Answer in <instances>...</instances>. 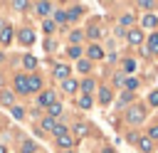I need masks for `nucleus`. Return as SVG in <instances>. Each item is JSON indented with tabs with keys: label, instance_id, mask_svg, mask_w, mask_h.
<instances>
[{
	"label": "nucleus",
	"instance_id": "nucleus-1",
	"mask_svg": "<svg viewBox=\"0 0 158 153\" xmlns=\"http://www.w3.org/2000/svg\"><path fill=\"white\" fill-rule=\"evenodd\" d=\"M126 118H128L131 123H141V121L146 118V111H143L141 106H133V109H128V114H126Z\"/></svg>",
	"mask_w": 158,
	"mask_h": 153
},
{
	"label": "nucleus",
	"instance_id": "nucleus-2",
	"mask_svg": "<svg viewBox=\"0 0 158 153\" xmlns=\"http://www.w3.org/2000/svg\"><path fill=\"white\" fill-rule=\"evenodd\" d=\"M143 54H158V32H151L148 35V47Z\"/></svg>",
	"mask_w": 158,
	"mask_h": 153
},
{
	"label": "nucleus",
	"instance_id": "nucleus-3",
	"mask_svg": "<svg viewBox=\"0 0 158 153\" xmlns=\"http://www.w3.org/2000/svg\"><path fill=\"white\" fill-rule=\"evenodd\" d=\"M15 91H17V94H30V91H27V76H25V74H17V76H15Z\"/></svg>",
	"mask_w": 158,
	"mask_h": 153
},
{
	"label": "nucleus",
	"instance_id": "nucleus-4",
	"mask_svg": "<svg viewBox=\"0 0 158 153\" xmlns=\"http://www.w3.org/2000/svg\"><path fill=\"white\" fill-rule=\"evenodd\" d=\"M126 39H128V44H141L143 42V32L141 30H128L126 32Z\"/></svg>",
	"mask_w": 158,
	"mask_h": 153
},
{
	"label": "nucleus",
	"instance_id": "nucleus-5",
	"mask_svg": "<svg viewBox=\"0 0 158 153\" xmlns=\"http://www.w3.org/2000/svg\"><path fill=\"white\" fill-rule=\"evenodd\" d=\"M42 89V79L37 76V74H32V76H27V91L32 94V91H40Z\"/></svg>",
	"mask_w": 158,
	"mask_h": 153
},
{
	"label": "nucleus",
	"instance_id": "nucleus-6",
	"mask_svg": "<svg viewBox=\"0 0 158 153\" xmlns=\"http://www.w3.org/2000/svg\"><path fill=\"white\" fill-rule=\"evenodd\" d=\"M57 143H59V148H64V151H72V143H74V138H72L69 133H59V136H57Z\"/></svg>",
	"mask_w": 158,
	"mask_h": 153
},
{
	"label": "nucleus",
	"instance_id": "nucleus-7",
	"mask_svg": "<svg viewBox=\"0 0 158 153\" xmlns=\"http://www.w3.org/2000/svg\"><path fill=\"white\" fill-rule=\"evenodd\" d=\"M17 39H20L22 44H32V42H35V32L25 27V30H20V35H17Z\"/></svg>",
	"mask_w": 158,
	"mask_h": 153
},
{
	"label": "nucleus",
	"instance_id": "nucleus-8",
	"mask_svg": "<svg viewBox=\"0 0 158 153\" xmlns=\"http://www.w3.org/2000/svg\"><path fill=\"white\" fill-rule=\"evenodd\" d=\"M69 72H72V69H69L67 64H57V67H54V76H57V79H62V81H64V79H69Z\"/></svg>",
	"mask_w": 158,
	"mask_h": 153
},
{
	"label": "nucleus",
	"instance_id": "nucleus-9",
	"mask_svg": "<svg viewBox=\"0 0 158 153\" xmlns=\"http://www.w3.org/2000/svg\"><path fill=\"white\" fill-rule=\"evenodd\" d=\"M54 104V91H42L40 94V106H52Z\"/></svg>",
	"mask_w": 158,
	"mask_h": 153
},
{
	"label": "nucleus",
	"instance_id": "nucleus-10",
	"mask_svg": "<svg viewBox=\"0 0 158 153\" xmlns=\"http://www.w3.org/2000/svg\"><path fill=\"white\" fill-rule=\"evenodd\" d=\"M79 86H81V91H84V96H89V94H91V91L96 89V81H94V79H84V81H81Z\"/></svg>",
	"mask_w": 158,
	"mask_h": 153
},
{
	"label": "nucleus",
	"instance_id": "nucleus-11",
	"mask_svg": "<svg viewBox=\"0 0 158 153\" xmlns=\"http://www.w3.org/2000/svg\"><path fill=\"white\" fill-rule=\"evenodd\" d=\"M111 99H114L111 89H109V86H101V89H99V101H101V104H109Z\"/></svg>",
	"mask_w": 158,
	"mask_h": 153
},
{
	"label": "nucleus",
	"instance_id": "nucleus-12",
	"mask_svg": "<svg viewBox=\"0 0 158 153\" xmlns=\"http://www.w3.org/2000/svg\"><path fill=\"white\" fill-rule=\"evenodd\" d=\"M0 104H2V106H15L12 91H0Z\"/></svg>",
	"mask_w": 158,
	"mask_h": 153
},
{
	"label": "nucleus",
	"instance_id": "nucleus-13",
	"mask_svg": "<svg viewBox=\"0 0 158 153\" xmlns=\"http://www.w3.org/2000/svg\"><path fill=\"white\" fill-rule=\"evenodd\" d=\"M35 10H37V15H49V12H52V5L44 2V0H40V2L35 5Z\"/></svg>",
	"mask_w": 158,
	"mask_h": 153
},
{
	"label": "nucleus",
	"instance_id": "nucleus-14",
	"mask_svg": "<svg viewBox=\"0 0 158 153\" xmlns=\"http://www.w3.org/2000/svg\"><path fill=\"white\" fill-rule=\"evenodd\" d=\"M141 25H143V27H156V25H158V17L148 12V15H143V20H141Z\"/></svg>",
	"mask_w": 158,
	"mask_h": 153
},
{
	"label": "nucleus",
	"instance_id": "nucleus-15",
	"mask_svg": "<svg viewBox=\"0 0 158 153\" xmlns=\"http://www.w3.org/2000/svg\"><path fill=\"white\" fill-rule=\"evenodd\" d=\"M62 89H64L67 94H72V91H77V89H79V84H77L74 79H64V81H62Z\"/></svg>",
	"mask_w": 158,
	"mask_h": 153
},
{
	"label": "nucleus",
	"instance_id": "nucleus-16",
	"mask_svg": "<svg viewBox=\"0 0 158 153\" xmlns=\"http://www.w3.org/2000/svg\"><path fill=\"white\" fill-rule=\"evenodd\" d=\"M54 128H57V121L49 118V116H44V118H42V131H52V133H54Z\"/></svg>",
	"mask_w": 158,
	"mask_h": 153
},
{
	"label": "nucleus",
	"instance_id": "nucleus-17",
	"mask_svg": "<svg viewBox=\"0 0 158 153\" xmlns=\"http://www.w3.org/2000/svg\"><path fill=\"white\" fill-rule=\"evenodd\" d=\"M138 148H141L143 153H151V151H153V141H151V138H138Z\"/></svg>",
	"mask_w": 158,
	"mask_h": 153
},
{
	"label": "nucleus",
	"instance_id": "nucleus-18",
	"mask_svg": "<svg viewBox=\"0 0 158 153\" xmlns=\"http://www.w3.org/2000/svg\"><path fill=\"white\" fill-rule=\"evenodd\" d=\"M12 42V27H5L0 32V44H10Z\"/></svg>",
	"mask_w": 158,
	"mask_h": 153
},
{
	"label": "nucleus",
	"instance_id": "nucleus-19",
	"mask_svg": "<svg viewBox=\"0 0 158 153\" xmlns=\"http://www.w3.org/2000/svg\"><path fill=\"white\" fill-rule=\"evenodd\" d=\"M101 57H104L101 47H99V44H91V47H89V59H101Z\"/></svg>",
	"mask_w": 158,
	"mask_h": 153
},
{
	"label": "nucleus",
	"instance_id": "nucleus-20",
	"mask_svg": "<svg viewBox=\"0 0 158 153\" xmlns=\"http://www.w3.org/2000/svg\"><path fill=\"white\" fill-rule=\"evenodd\" d=\"M81 12H84V10L77 5V7H72V10L67 12V20H77V17H81Z\"/></svg>",
	"mask_w": 158,
	"mask_h": 153
},
{
	"label": "nucleus",
	"instance_id": "nucleus-21",
	"mask_svg": "<svg viewBox=\"0 0 158 153\" xmlns=\"http://www.w3.org/2000/svg\"><path fill=\"white\" fill-rule=\"evenodd\" d=\"M123 86H126V91H128V94H131V91H133V89H136V86H138V79H133V76H128V79H126V81H123Z\"/></svg>",
	"mask_w": 158,
	"mask_h": 153
},
{
	"label": "nucleus",
	"instance_id": "nucleus-22",
	"mask_svg": "<svg viewBox=\"0 0 158 153\" xmlns=\"http://www.w3.org/2000/svg\"><path fill=\"white\" fill-rule=\"evenodd\" d=\"M59 114H62V104L54 101V104L49 106V118H54V116H59Z\"/></svg>",
	"mask_w": 158,
	"mask_h": 153
},
{
	"label": "nucleus",
	"instance_id": "nucleus-23",
	"mask_svg": "<svg viewBox=\"0 0 158 153\" xmlns=\"http://www.w3.org/2000/svg\"><path fill=\"white\" fill-rule=\"evenodd\" d=\"M67 54H69V57H74V59H79V57H81V49H79L77 44H72V47L67 49Z\"/></svg>",
	"mask_w": 158,
	"mask_h": 153
},
{
	"label": "nucleus",
	"instance_id": "nucleus-24",
	"mask_svg": "<svg viewBox=\"0 0 158 153\" xmlns=\"http://www.w3.org/2000/svg\"><path fill=\"white\" fill-rule=\"evenodd\" d=\"M22 62H25V67H27V69H35V67H37V59H35L32 54H27V57H25Z\"/></svg>",
	"mask_w": 158,
	"mask_h": 153
},
{
	"label": "nucleus",
	"instance_id": "nucleus-25",
	"mask_svg": "<svg viewBox=\"0 0 158 153\" xmlns=\"http://www.w3.org/2000/svg\"><path fill=\"white\" fill-rule=\"evenodd\" d=\"M35 151H37V146H35L32 141H25V143H22V153H35Z\"/></svg>",
	"mask_w": 158,
	"mask_h": 153
},
{
	"label": "nucleus",
	"instance_id": "nucleus-26",
	"mask_svg": "<svg viewBox=\"0 0 158 153\" xmlns=\"http://www.w3.org/2000/svg\"><path fill=\"white\" fill-rule=\"evenodd\" d=\"M12 116H15L17 121H20V118H25V109H22V106H12Z\"/></svg>",
	"mask_w": 158,
	"mask_h": 153
},
{
	"label": "nucleus",
	"instance_id": "nucleus-27",
	"mask_svg": "<svg viewBox=\"0 0 158 153\" xmlns=\"http://www.w3.org/2000/svg\"><path fill=\"white\" fill-rule=\"evenodd\" d=\"M136 69V62L133 59H123V72H133Z\"/></svg>",
	"mask_w": 158,
	"mask_h": 153
},
{
	"label": "nucleus",
	"instance_id": "nucleus-28",
	"mask_svg": "<svg viewBox=\"0 0 158 153\" xmlns=\"http://www.w3.org/2000/svg\"><path fill=\"white\" fill-rule=\"evenodd\" d=\"M74 131H77V136H79V138H84V136H86V131H89V128H86V126H84V123H77V128H74Z\"/></svg>",
	"mask_w": 158,
	"mask_h": 153
},
{
	"label": "nucleus",
	"instance_id": "nucleus-29",
	"mask_svg": "<svg viewBox=\"0 0 158 153\" xmlns=\"http://www.w3.org/2000/svg\"><path fill=\"white\" fill-rule=\"evenodd\" d=\"M12 7H15V10H25V7H30V2H25V0H15Z\"/></svg>",
	"mask_w": 158,
	"mask_h": 153
},
{
	"label": "nucleus",
	"instance_id": "nucleus-30",
	"mask_svg": "<svg viewBox=\"0 0 158 153\" xmlns=\"http://www.w3.org/2000/svg\"><path fill=\"white\" fill-rule=\"evenodd\" d=\"M54 20H57V22H67V12H64V10H57V12H54Z\"/></svg>",
	"mask_w": 158,
	"mask_h": 153
},
{
	"label": "nucleus",
	"instance_id": "nucleus-31",
	"mask_svg": "<svg viewBox=\"0 0 158 153\" xmlns=\"http://www.w3.org/2000/svg\"><path fill=\"white\" fill-rule=\"evenodd\" d=\"M42 30H44L47 35H49V32H54V22H52V20H44V25H42Z\"/></svg>",
	"mask_w": 158,
	"mask_h": 153
},
{
	"label": "nucleus",
	"instance_id": "nucleus-32",
	"mask_svg": "<svg viewBox=\"0 0 158 153\" xmlns=\"http://www.w3.org/2000/svg\"><path fill=\"white\" fill-rule=\"evenodd\" d=\"M77 69H79V72H89V59H79Z\"/></svg>",
	"mask_w": 158,
	"mask_h": 153
},
{
	"label": "nucleus",
	"instance_id": "nucleus-33",
	"mask_svg": "<svg viewBox=\"0 0 158 153\" xmlns=\"http://www.w3.org/2000/svg\"><path fill=\"white\" fill-rule=\"evenodd\" d=\"M79 106H81V109H89V106H91V96H81V99H79Z\"/></svg>",
	"mask_w": 158,
	"mask_h": 153
},
{
	"label": "nucleus",
	"instance_id": "nucleus-34",
	"mask_svg": "<svg viewBox=\"0 0 158 153\" xmlns=\"http://www.w3.org/2000/svg\"><path fill=\"white\" fill-rule=\"evenodd\" d=\"M148 104H151V106H158V89H156V91H151V96H148Z\"/></svg>",
	"mask_w": 158,
	"mask_h": 153
},
{
	"label": "nucleus",
	"instance_id": "nucleus-35",
	"mask_svg": "<svg viewBox=\"0 0 158 153\" xmlns=\"http://www.w3.org/2000/svg\"><path fill=\"white\" fill-rule=\"evenodd\" d=\"M121 25H133V15H131V12L123 15V17H121Z\"/></svg>",
	"mask_w": 158,
	"mask_h": 153
},
{
	"label": "nucleus",
	"instance_id": "nucleus-36",
	"mask_svg": "<svg viewBox=\"0 0 158 153\" xmlns=\"http://www.w3.org/2000/svg\"><path fill=\"white\" fill-rule=\"evenodd\" d=\"M99 35H101V30H99V27H89V37H91V39H96Z\"/></svg>",
	"mask_w": 158,
	"mask_h": 153
},
{
	"label": "nucleus",
	"instance_id": "nucleus-37",
	"mask_svg": "<svg viewBox=\"0 0 158 153\" xmlns=\"http://www.w3.org/2000/svg\"><path fill=\"white\" fill-rule=\"evenodd\" d=\"M138 7H143V10H151V7H153V2H151V0H141V2H138Z\"/></svg>",
	"mask_w": 158,
	"mask_h": 153
},
{
	"label": "nucleus",
	"instance_id": "nucleus-38",
	"mask_svg": "<svg viewBox=\"0 0 158 153\" xmlns=\"http://www.w3.org/2000/svg\"><path fill=\"white\" fill-rule=\"evenodd\" d=\"M126 141H128V143H138V136H136V133H128Z\"/></svg>",
	"mask_w": 158,
	"mask_h": 153
},
{
	"label": "nucleus",
	"instance_id": "nucleus-39",
	"mask_svg": "<svg viewBox=\"0 0 158 153\" xmlns=\"http://www.w3.org/2000/svg\"><path fill=\"white\" fill-rule=\"evenodd\" d=\"M81 39V32H72V42H79Z\"/></svg>",
	"mask_w": 158,
	"mask_h": 153
},
{
	"label": "nucleus",
	"instance_id": "nucleus-40",
	"mask_svg": "<svg viewBox=\"0 0 158 153\" xmlns=\"http://www.w3.org/2000/svg\"><path fill=\"white\" fill-rule=\"evenodd\" d=\"M59 133H67V128H64V126H57V128H54V136H59Z\"/></svg>",
	"mask_w": 158,
	"mask_h": 153
},
{
	"label": "nucleus",
	"instance_id": "nucleus-41",
	"mask_svg": "<svg viewBox=\"0 0 158 153\" xmlns=\"http://www.w3.org/2000/svg\"><path fill=\"white\" fill-rule=\"evenodd\" d=\"M151 138H158V126H153V128H151Z\"/></svg>",
	"mask_w": 158,
	"mask_h": 153
},
{
	"label": "nucleus",
	"instance_id": "nucleus-42",
	"mask_svg": "<svg viewBox=\"0 0 158 153\" xmlns=\"http://www.w3.org/2000/svg\"><path fill=\"white\" fill-rule=\"evenodd\" d=\"M5 27H7V25H5V20H0V32H2Z\"/></svg>",
	"mask_w": 158,
	"mask_h": 153
},
{
	"label": "nucleus",
	"instance_id": "nucleus-43",
	"mask_svg": "<svg viewBox=\"0 0 158 153\" xmlns=\"http://www.w3.org/2000/svg\"><path fill=\"white\" fill-rule=\"evenodd\" d=\"M0 153H7V148H5V146H0Z\"/></svg>",
	"mask_w": 158,
	"mask_h": 153
},
{
	"label": "nucleus",
	"instance_id": "nucleus-44",
	"mask_svg": "<svg viewBox=\"0 0 158 153\" xmlns=\"http://www.w3.org/2000/svg\"><path fill=\"white\" fill-rule=\"evenodd\" d=\"M0 86H2V76H0Z\"/></svg>",
	"mask_w": 158,
	"mask_h": 153
},
{
	"label": "nucleus",
	"instance_id": "nucleus-45",
	"mask_svg": "<svg viewBox=\"0 0 158 153\" xmlns=\"http://www.w3.org/2000/svg\"><path fill=\"white\" fill-rule=\"evenodd\" d=\"M64 153H72V151H64Z\"/></svg>",
	"mask_w": 158,
	"mask_h": 153
}]
</instances>
